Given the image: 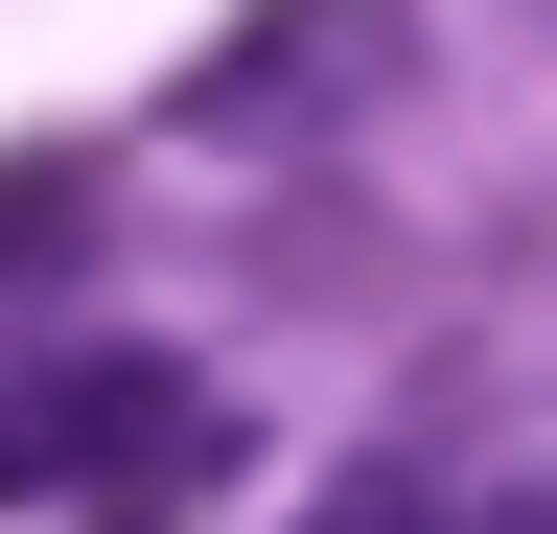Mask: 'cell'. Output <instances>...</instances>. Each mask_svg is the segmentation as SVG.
Returning a JSON list of instances; mask_svg holds the SVG:
<instances>
[{"label": "cell", "instance_id": "obj_1", "mask_svg": "<svg viewBox=\"0 0 557 534\" xmlns=\"http://www.w3.org/2000/svg\"><path fill=\"white\" fill-rule=\"evenodd\" d=\"M372 71H395V0H256L186 71V140H302V116H348Z\"/></svg>", "mask_w": 557, "mask_h": 534}, {"label": "cell", "instance_id": "obj_2", "mask_svg": "<svg viewBox=\"0 0 557 534\" xmlns=\"http://www.w3.org/2000/svg\"><path fill=\"white\" fill-rule=\"evenodd\" d=\"M70 233H94V163H24V186H0V280H24V256H70Z\"/></svg>", "mask_w": 557, "mask_h": 534}, {"label": "cell", "instance_id": "obj_3", "mask_svg": "<svg viewBox=\"0 0 557 534\" xmlns=\"http://www.w3.org/2000/svg\"><path fill=\"white\" fill-rule=\"evenodd\" d=\"M302 534H442V511H418V488H395V464H372V488H325Z\"/></svg>", "mask_w": 557, "mask_h": 534}]
</instances>
